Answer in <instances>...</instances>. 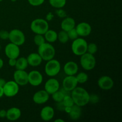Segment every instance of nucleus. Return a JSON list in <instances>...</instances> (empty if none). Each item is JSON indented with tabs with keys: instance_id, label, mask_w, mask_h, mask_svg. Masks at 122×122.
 <instances>
[{
	"instance_id": "1",
	"label": "nucleus",
	"mask_w": 122,
	"mask_h": 122,
	"mask_svg": "<svg viewBox=\"0 0 122 122\" xmlns=\"http://www.w3.org/2000/svg\"><path fill=\"white\" fill-rule=\"evenodd\" d=\"M89 95L88 92L82 87H76L71 91V97L75 104L83 107L89 102Z\"/></svg>"
},
{
	"instance_id": "2",
	"label": "nucleus",
	"mask_w": 122,
	"mask_h": 122,
	"mask_svg": "<svg viewBox=\"0 0 122 122\" xmlns=\"http://www.w3.org/2000/svg\"><path fill=\"white\" fill-rule=\"evenodd\" d=\"M38 53L41 56L42 60L47 61L54 58L56 55V50L51 43L45 42L38 46Z\"/></svg>"
},
{
	"instance_id": "3",
	"label": "nucleus",
	"mask_w": 122,
	"mask_h": 122,
	"mask_svg": "<svg viewBox=\"0 0 122 122\" xmlns=\"http://www.w3.org/2000/svg\"><path fill=\"white\" fill-rule=\"evenodd\" d=\"M30 29L35 34L44 35L49 29L48 22L41 18L36 19L31 22Z\"/></svg>"
},
{
	"instance_id": "4",
	"label": "nucleus",
	"mask_w": 122,
	"mask_h": 122,
	"mask_svg": "<svg viewBox=\"0 0 122 122\" xmlns=\"http://www.w3.org/2000/svg\"><path fill=\"white\" fill-rule=\"evenodd\" d=\"M88 42L82 38H77L71 44V51L75 55L81 56L87 52Z\"/></svg>"
},
{
	"instance_id": "5",
	"label": "nucleus",
	"mask_w": 122,
	"mask_h": 122,
	"mask_svg": "<svg viewBox=\"0 0 122 122\" xmlns=\"http://www.w3.org/2000/svg\"><path fill=\"white\" fill-rule=\"evenodd\" d=\"M61 70V64L56 59L50 60L46 61L45 66V72L50 77H54L60 73Z\"/></svg>"
},
{
	"instance_id": "6",
	"label": "nucleus",
	"mask_w": 122,
	"mask_h": 122,
	"mask_svg": "<svg viewBox=\"0 0 122 122\" xmlns=\"http://www.w3.org/2000/svg\"><path fill=\"white\" fill-rule=\"evenodd\" d=\"M96 59L94 57V55L89 54L88 52L83 54V55L81 56L80 58V64L84 70H91L95 68L96 66Z\"/></svg>"
},
{
	"instance_id": "7",
	"label": "nucleus",
	"mask_w": 122,
	"mask_h": 122,
	"mask_svg": "<svg viewBox=\"0 0 122 122\" xmlns=\"http://www.w3.org/2000/svg\"><path fill=\"white\" fill-rule=\"evenodd\" d=\"M8 39L10 42L15 44L18 46H21L25 44L26 37L21 30L14 29L9 32Z\"/></svg>"
},
{
	"instance_id": "8",
	"label": "nucleus",
	"mask_w": 122,
	"mask_h": 122,
	"mask_svg": "<svg viewBox=\"0 0 122 122\" xmlns=\"http://www.w3.org/2000/svg\"><path fill=\"white\" fill-rule=\"evenodd\" d=\"M2 88L4 95L7 97H13L17 95L19 92V85L14 81L6 82Z\"/></svg>"
},
{
	"instance_id": "9",
	"label": "nucleus",
	"mask_w": 122,
	"mask_h": 122,
	"mask_svg": "<svg viewBox=\"0 0 122 122\" xmlns=\"http://www.w3.org/2000/svg\"><path fill=\"white\" fill-rule=\"evenodd\" d=\"M14 81L19 86H25L28 84V73L25 70H16L13 74Z\"/></svg>"
},
{
	"instance_id": "10",
	"label": "nucleus",
	"mask_w": 122,
	"mask_h": 122,
	"mask_svg": "<svg viewBox=\"0 0 122 122\" xmlns=\"http://www.w3.org/2000/svg\"><path fill=\"white\" fill-rule=\"evenodd\" d=\"M43 82V76L38 70H32L28 73V83L33 86H38Z\"/></svg>"
},
{
	"instance_id": "11",
	"label": "nucleus",
	"mask_w": 122,
	"mask_h": 122,
	"mask_svg": "<svg viewBox=\"0 0 122 122\" xmlns=\"http://www.w3.org/2000/svg\"><path fill=\"white\" fill-rule=\"evenodd\" d=\"M19 46L10 42L5 47V54L8 58H17L20 56Z\"/></svg>"
},
{
	"instance_id": "12",
	"label": "nucleus",
	"mask_w": 122,
	"mask_h": 122,
	"mask_svg": "<svg viewBox=\"0 0 122 122\" xmlns=\"http://www.w3.org/2000/svg\"><path fill=\"white\" fill-rule=\"evenodd\" d=\"M78 84L76 76H67L63 81V89L67 92H71Z\"/></svg>"
},
{
	"instance_id": "13",
	"label": "nucleus",
	"mask_w": 122,
	"mask_h": 122,
	"mask_svg": "<svg viewBox=\"0 0 122 122\" xmlns=\"http://www.w3.org/2000/svg\"><path fill=\"white\" fill-rule=\"evenodd\" d=\"M98 85L101 89L104 91L110 90L114 86V81L108 76H102L98 80Z\"/></svg>"
},
{
	"instance_id": "14",
	"label": "nucleus",
	"mask_w": 122,
	"mask_h": 122,
	"mask_svg": "<svg viewBox=\"0 0 122 122\" xmlns=\"http://www.w3.org/2000/svg\"><path fill=\"white\" fill-rule=\"evenodd\" d=\"M50 94L45 90H39L36 92L33 96V101L36 104H44L48 101Z\"/></svg>"
},
{
	"instance_id": "15",
	"label": "nucleus",
	"mask_w": 122,
	"mask_h": 122,
	"mask_svg": "<svg viewBox=\"0 0 122 122\" xmlns=\"http://www.w3.org/2000/svg\"><path fill=\"white\" fill-rule=\"evenodd\" d=\"M79 36L86 37L91 33L92 27L88 23L81 22L76 26H75Z\"/></svg>"
},
{
	"instance_id": "16",
	"label": "nucleus",
	"mask_w": 122,
	"mask_h": 122,
	"mask_svg": "<svg viewBox=\"0 0 122 122\" xmlns=\"http://www.w3.org/2000/svg\"><path fill=\"white\" fill-rule=\"evenodd\" d=\"M60 89V83L57 79L55 78H50L48 80L44 85V89L50 95H52Z\"/></svg>"
},
{
	"instance_id": "17",
	"label": "nucleus",
	"mask_w": 122,
	"mask_h": 122,
	"mask_svg": "<svg viewBox=\"0 0 122 122\" xmlns=\"http://www.w3.org/2000/svg\"><path fill=\"white\" fill-rule=\"evenodd\" d=\"M79 66L76 62L73 61H68L64 64L63 70L67 76H75L77 73Z\"/></svg>"
},
{
	"instance_id": "18",
	"label": "nucleus",
	"mask_w": 122,
	"mask_h": 122,
	"mask_svg": "<svg viewBox=\"0 0 122 122\" xmlns=\"http://www.w3.org/2000/svg\"><path fill=\"white\" fill-rule=\"evenodd\" d=\"M54 114V108L51 106H46L42 108L40 113V116L42 120L45 122H48L53 119Z\"/></svg>"
},
{
	"instance_id": "19",
	"label": "nucleus",
	"mask_w": 122,
	"mask_h": 122,
	"mask_svg": "<svg viewBox=\"0 0 122 122\" xmlns=\"http://www.w3.org/2000/svg\"><path fill=\"white\" fill-rule=\"evenodd\" d=\"M27 63L32 67H38L41 64L42 59L38 52H32L30 54L27 58Z\"/></svg>"
},
{
	"instance_id": "20",
	"label": "nucleus",
	"mask_w": 122,
	"mask_h": 122,
	"mask_svg": "<svg viewBox=\"0 0 122 122\" xmlns=\"http://www.w3.org/2000/svg\"><path fill=\"white\" fill-rule=\"evenodd\" d=\"M21 116V110L17 107H11L7 110L6 118L10 121H15L20 119Z\"/></svg>"
},
{
	"instance_id": "21",
	"label": "nucleus",
	"mask_w": 122,
	"mask_h": 122,
	"mask_svg": "<svg viewBox=\"0 0 122 122\" xmlns=\"http://www.w3.org/2000/svg\"><path fill=\"white\" fill-rule=\"evenodd\" d=\"M76 26V21L75 19L70 17H66L61 23V27L63 30L68 32L70 30L75 28Z\"/></svg>"
},
{
	"instance_id": "22",
	"label": "nucleus",
	"mask_w": 122,
	"mask_h": 122,
	"mask_svg": "<svg viewBox=\"0 0 122 122\" xmlns=\"http://www.w3.org/2000/svg\"><path fill=\"white\" fill-rule=\"evenodd\" d=\"M70 119L72 120H77L80 119L82 114L81 107L74 104L70 108L69 113H68Z\"/></svg>"
},
{
	"instance_id": "23",
	"label": "nucleus",
	"mask_w": 122,
	"mask_h": 122,
	"mask_svg": "<svg viewBox=\"0 0 122 122\" xmlns=\"http://www.w3.org/2000/svg\"><path fill=\"white\" fill-rule=\"evenodd\" d=\"M46 42L49 43H54L57 40V33L52 29H48L44 35Z\"/></svg>"
},
{
	"instance_id": "24",
	"label": "nucleus",
	"mask_w": 122,
	"mask_h": 122,
	"mask_svg": "<svg viewBox=\"0 0 122 122\" xmlns=\"http://www.w3.org/2000/svg\"><path fill=\"white\" fill-rule=\"evenodd\" d=\"M29 64L27 63V58L25 57H18L17 58L16 64H15V67L16 70H26L28 67Z\"/></svg>"
},
{
	"instance_id": "25",
	"label": "nucleus",
	"mask_w": 122,
	"mask_h": 122,
	"mask_svg": "<svg viewBox=\"0 0 122 122\" xmlns=\"http://www.w3.org/2000/svg\"><path fill=\"white\" fill-rule=\"evenodd\" d=\"M67 0H49V3L54 8H62L66 4Z\"/></svg>"
},
{
	"instance_id": "26",
	"label": "nucleus",
	"mask_w": 122,
	"mask_h": 122,
	"mask_svg": "<svg viewBox=\"0 0 122 122\" xmlns=\"http://www.w3.org/2000/svg\"><path fill=\"white\" fill-rule=\"evenodd\" d=\"M57 40L61 44H66L69 40L67 32L64 30H61L57 33Z\"/></svg>"
},
{
	"instance_id": "27",
	"label": "nucleus",
	"mask_w": 122,
	"mask_h": 122,
	"mask_svg": "<svg viewBox=\"0 0 122 122\" xmlns=\"http://www.w3.org/2000/svg\"><path fill=\"white\" fill-rule=\"evenodd\" d=\"M66 94H64V92L61 90H58L56 91V92L53 93L52 94V98L55 102H59L63 101V98L64 97V95Z\"/></svg>"
},
{
	"instance_id": "28",
	"label": "nucleus",
	"mask_w": 122,
	"mask_h": 122,
	"mask_svg": "<svg viewBox=\"0 0 122 122\" xmlns=\"http://www.w3.org/2000/svg\"><path fill=\"white\" fill-rule=\"evenodd\" d=\"M76 76V78L77 79L78 83H85L88 81V75L87 73L85 72H80L79 73H77V75Z\"/></svg>"
},
{
	"instance_id": "29",
	"label": "nucleus",
	"mask_w": 122,
	"mask_h": 122,
	"mask_svg": "<svg viewBox=\"0 0 122 122\" xmlns=\"http://www.w3.org/2000/svg\"><path fill=\"white\" fill-rule=\"evenodd\" d=\"M62 102L66 107H71L75 104L71 95H69L68 94L64 95V97Z\"/></svg>"
},
{
	"instance_id": "30",
	"label": "nucleus",
	"mask_w": 122,
	"mask_h": 122,
	"mask_svg": "<svg viewBox=\"0 0 122 122\" xmlns=\"http://www.w3.org/2000/svg\"><path fill=\"white\" fill-rule=\"evenodd\" d=\"M33 42L36 46H39L46 42L44 35L35 34L33 38Z\"/></svg>"
},
{
	"instance_id": "31",
	"label": "nucleus",
	"mask_w": 122,
	"mask_h": 122,
	"mask_svg": "<svg viewBox=\"0 0 122 122\" xmlns=\"http://www.w3.org/2000/svg\"><path fill=\"white\" fill-rule=\"evenodd\" d=\"M97 51L98 46L96 44L93 42L88 44V46H87V52L94 55L97 52Z\"/></svg>"
},
{
	"instance_id": "32",
	"label": "nucleus",
	"mask_w": 122,
	"mask_h": 122,
	"mask_svg": "<svg viewBox=\"0 0 122 122\" xmlns=\"http://www.w3.org/2000/svg\"><path fill=\"white\" fill-rule=\"evenodd\" d=\"M67 32L68 36H69V39H71V40H75V39H77V38H79V35L77 33V31H76V29L73 28L72 29L69 30Z\"/></svg>"
},
{
	"instance_id": "33",
	"label": "nucleus",
	"mask_w": 122,
	"mask_h": 122,
	"mask_svg": "<svg viewBox=\"0 0 122 122\" xmlns=\"http://www.w3.org/2000/svg\"><path fill=\"white\" fill-rule=\"evenodd\" d=\"M30 5L33 7H38L41 5L45 2V0H27Z\"/></svg>"
},
{
	"instance_id": "34",
	"label": "nucleus",
	"mask_w": 122,
	"mask_h": 122,
	"mask_svg": "<svg viewBox=\"0 0 122 122\" xmlns=\"http://www.w3.org/2000/svg\"><path fill=\"white\" fill-rule=\"evenodd\" d=\"M8 36H9V32L6 30H0V39L2 40H7L8 39Z\"/></svg>"
},
{
	"instance_id": "35",
	"label": "nucleus",
	"mask_w": 122,
	"mask_h": 122,
	"mask_svg": "<svg viewBox=\"0 0 122 122\" xmlns=\"http://www.w3.org/2000/svg\"><path fill=\"white\" fill-rule=\"evenodd\" d=\"M56 13L57 15V16L60 18H65L66 17H67L66 12L64 10L62 9V8H58V9H57V10L56 11Z\"/></svg>"
},
{
	"instance_id": "36",
	"label": "nucleus",
	"mask_w": 122,
	"mask_h": 122,
	"mask_svg": "<svg viewBox=\"0 0 122 122\" xmlns=\"http://www.w3.org/2000/svg\"><path fill=\"white\" fill-rule=\"evenodd\" d=\"M99 101V97L95 94L89 95V102L92 104H96Z\"/></svg>"
},
{
	"instance_id": "37",
	"label": "nucleus",
	"mask_w": 122,
	"mask_h": 122,
	"mask_svg": "<svg viewBox=\"0 0 122 122\" xmlns=\"http://www.w3.org/2000/svg\"><path fill=\"white\" fill-rule=\"evenodd\" d=\"M8 64L11 67H15L16 64L17 58H8Z\"/></svg>"
},
{
	"instance_id": "38",
	"label": "nucleus",
	"mask_w": 122,
	"mask_h": 122,
	"mask_svg": "<svg viewBox=\"0 0 122 122\" xmlns=\"http://www.w3.org/2000/svg\"><path fill=\"white\" fill-rule=\"evenodd\" d=\"M57 109L59 110H61V111H64L66 107L64 106L63 102L61 101V102H57Z\"/></svg>"
},
{
	"instance_id": "39",
	"label": "nucleus",
	"mask_w": 122,
	"mask_h": 122,
	"mask_svg": "<svg viewBox=\"0 0 122 122\" xmlns=\"http://www.w3.org/2000/svg\"><path fill=\"white\" fill-rule=\"evenodd\" d=\"M54 17V14H52V13H51V12H50V13H48L47 14H46V19H45V20H46L47 21H51V20L53 19Z\"/></svg>"
},
{
	"instance_id": "40",
	"label": "nucleus",
	"mask_w": 122,
	"mask_h": 122,
	"mask_svg": "<svg viewBox=\"0 0 122 122\" xmlns=\"http://www.w3.org/2000/svg\"><path fill=\"white\" fill-rule=\"evenodd\" d=\"M6 116H7V111L5 110H0V118L1 119L6 118Z\"/></svg>"
},
{
	"instance_id": "41",
	"label": "nucleus",
	"mask_w": 122,
	"mask_h": 122,
	"mask_svg": "<svg viewBox=\"0 0 122 122\" xmlns=\"http://www.w3.org/2000/svg\"><path fill=\"white\" fill-rule=\"evenodd\" d=\"M6 81L3 78H0V86L3 87L4 85L5 84Z\"/></svg>"
},
{
	"instance_id": "42",
	"label": "nucleus",
	"mask_w": 122,
	"mask_h": 122,
	"mask_svg": "<svg viewBox=\"0 0 122 122\" xmlns=\"http://www.w3.org/2000/svg\"><path fill=\"white\" fill-rule=\"evenodd\" d=\"M4 95V91H3V88L0 86V98L2 97Z\"/></svg>"
},
{
	"instance_id": "43",
	"label": "nucleus",
	"mask_w": 122,
	"mask_h": 122,
	"mask_svg": "<svg viewBox=\"0 0 122 122\" xmlns=\"http://www.w3.org/2000/svg\"><path fill=\"white\" fill-rule=\"evenodd\" d=\"M4 66V61L3 60H2V58H0V70H1V69L2 68V67H3Z\"/></svg>"
},
{
	"instance_id": "44",
	"label": "nucleus",
	"mask_w": 122,
	"mask_h": 122,
	"mask_svg": "<svg viewBox=\"0 0 122 122\" xmlns=\"http://www.w3.org/2000/svg\"><path fill=\"white\" fill-rule=\"evenodd\" d=\"M54 122H64L65 121L61 119H56V120H54Z\"/></svg>"
},
{
	"instance_id": "45",
	"label": "nucleus",
	"mask_w": 122,
	"mask_h": 122,
	"mask_svg": "<svg viewBox=\"0 0 122 122\" xmlns=\"http://www.w3.org/2000/svg\"><path fill=\"white\" fill-rule=\"evenodd\" d=\"M11 1V2H15V1H17V0H10Z\"/></svg>"
},
{
	"instance_id": "46",
	"label": "nucleus",
	"mask_w": 122,
	"mask_h": 122,
	"mask_svg": "<svg viewBox=\"0 0 122 122\" xmlns=\"http://www.w3.org/2000/svg\"><path fill=\"white\" fill-rule=\"evenodd\" d=\"M1 45H0V50H1Z\"/></svg>"
},
{
	"instance_id": "47",
	"label": "nucleus",
	"mask_w": 122,
	"mask_h": 122,
	"mask_svg": "<svg viewBox=\"0 0 122 122\" xmlns=\"http://www.w3.org/2000/svg\"><path fill=\"white\" fill-rule=\"evenodd\" d=\"M3 1V0H0V2H1V1Z\"/></svg>"
}]
</instances>
